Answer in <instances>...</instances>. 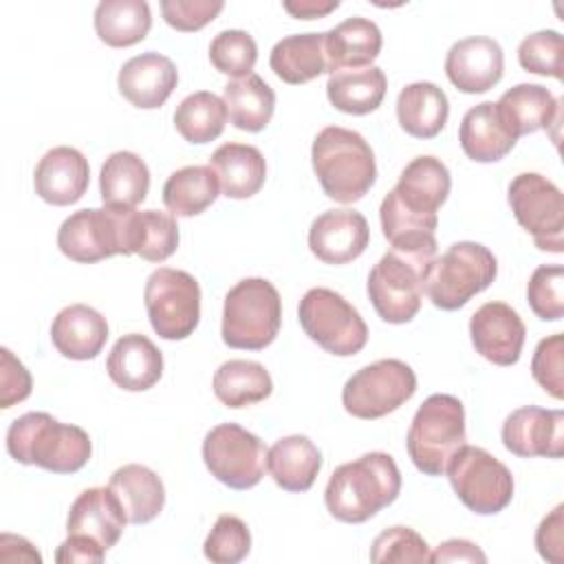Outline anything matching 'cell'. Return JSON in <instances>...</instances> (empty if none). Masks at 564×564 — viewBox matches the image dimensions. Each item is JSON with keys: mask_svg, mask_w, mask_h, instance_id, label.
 I'll list each match as a JSON object with an SVG mask.
<instances>
[{"mask_svg": "<svg viewBox=\"0 0 564 564\" xmlns=\"http://www.w3.org/2000/svg\"><path fill=\"white\" fill-rule=\"evenodd\" d=\"M401 494V471L386 452H368L339 465L326 485L328 513L348 524H361L392 505Z\"/></svg>", "mask_w": 564, "mask_h": 564, "instance_id": "cell-1", "label": "cell"}, {"mask_svg": "<svg viewBox=\"0 0 564 564\" xmlns=\"http://www.w3.org/2000/svg\"><path fill=\"white\" fill-rule=\"evenodd\" d=\"M7 452L22 465L75 474L90 460L93 443L79 425L59 423L48 412H26L9 425Z\"/></svg>", "mask_w": 564, "mask_h": 564, "instance_id": "cell-2", "label": "cell"}, {"mask_svg": "<svg viewBox=\"0 0 564 564\" xmlns=\"http://www.w3.org/2000/svg\"><path fill=\"white\" fill-rule=\"evenodd\" d=\"M313 172L324 194L337 203L361 200L377 181V163L370 143L355 130L326 126L311 145Z\"/></svg>", "mask_w": 564, "mask_h": 564, "instance_id": "cell-3", "label": "cell"}, {"mask_svg": "<svg viewBox=\"0 0 564 564\" xmlns=\"http://www.w3.org/2000/svg\"><path fill=\"white\" fill-rule=\"evenodd\" d=\"M434 258L436 247H390V251L370 269L366 291L372 308L383 322L408 324L416 317L425 293V275Z\"/></svg>", "mask_w": 564, "mask_h": 564, "instance_id": "cell-4", "label": "cell"}, {"mask_svg": "<svg viewBox=\"0 0 564 564\" xmlns=\"http://www.w3.org/2000/svg\"><path fill=\"white\" fill-rule=\"evenodd\" d=\"M465 408L452 394H430L416 410L405 449L425 476H443L449 458L465 445Z\"/></svg>", "mask_w": 564, "mask_h": 564, "instance_id": "cell-5", "label": "cell"}, {"mask_svg": "<svg viewBox=\"0 0 564 564\" xmlns=\"http://www.w3.org/2000/svg\"><path fill=\"white\" fill-rule=\"evenodd\" d=\"M282 300L264 278H245L231 286L223 304L220 335L229 348L262 350L280 333Z\"/></svg>", "mask_w": 564, "mask_h": 564, "instance_id": "cell-6", "label": "cell"}, {"mask_svg": "<svg viewBox=\"0 0 564 564\" xmlns=\"http://www.w3.org/2000/svg\"><path fill=\"white\" fill-rule=\"evenodd\" d=\"M498 275L496 256L480 242L460 240L436 256L425 275V295L441 311H456Z\"/></svg>", "mask_w": 564, "mask_h": 564, "instance_id": "cell-7", "label": "cell"}, {"mask_svg": "<svg viewBox=\"0 0 564 564\" xmlns=\"http://www.w3.org/2000/svg\"><path fill=\"white\" fill-rule=\"evenodd\" d=\"M137 209L90 207L70 214L57 231L59 251L79 264L112 256H132V223Z\"/></svg>", "mask_w": 564, "mask_h": 564, "instance_id": "cell-8", "label": "cell"}, {"mask_svg": "<svg viewBox=\"0 0 564 564\" xmlns=\"http://www.w3.org/2000/svg\"><path fill=\"white\" fill-rule=\"evenodd\" d=\"M302 330L330 355H357L368 341V326L359 311L326 286L308 289L297 306Z\"/></svg>", "mask_w": 564, "mask_h": 564, "instance_id": "cell-9", "label": "cell"}, {"mask_svg": "<svg viewBox=\"0 0 564 564\" xmlns=\"http://www.w3.org/2000/svg\"><path fill=\"white\" fill-rule=\"evenodd\" d=\"M458 500L478 516L500 513L513 498V476L505 463L476 445H463L445 467Z\"/></svg>", "mask_w": 564, "mask_h": 564, "instance_id": "cell-10", "label": "cell"}, {"mask_svg": "<svg viewBox=\"0 0 564 564\" xmlns=\"http://www.w3.org/2000/svg\"><path fill=\"white\" fill-rule=\"evenodd\" d=\"M143 302L154 333L167 341L189 337L200 319V286L194 275L172 267L150 273Z\"/></svg>", "mask_w": 564, "mask_h": 564, "instance_id": "cell-11", "label": "cell"}, {"mask_svg": "<svg viewBox=\"0 0 564 564\" xmlns=\"http://www.w3.org/2000/svg\"><path fill=\"white\" fill-rule=\"evenodd\" d=\"M416 392V375L401 359H379L359 368L341 390L344 410L364 421L399 410Z\"/></svg>", "mask_w": 564, "mask_h": 564, "instance_id": "cell-12", "label": "cell"}, {"mask_svg": "<svg viewBox=\"0 0 564 564\" xmlns=\"http://www.w3.org/2000/svg\"><path fill=\"white\" fill-rule=\"evenodd\" d=\"M507 200L538 249L564 251V196L553 181L538 172H522L509 183Z\"/></svg>", "mask_w": 564, "mask_h": 564, "instance_id": "cell-13", "label": "cell"}, {"mask_svg": "<svg viewBox=\"0 0 564 564\" xmlns=\"http://www.w3.org/2000/svg\"><path fill=\"white\" fill-rule=\"evenodd\" d=\"M269 449L238 423H220L203 438V460L209 474L229 489L256 487L267 469Z\"/></svg>", "mask_w": 564, "mask_h": 564, "instance_id": "cell-14", "label": "cell"}, {"mask_svg": "<svg viewBox=\"0 0 564 564\" xmlns=\"http://www.w3.org/2000/svg\"><path fill=\"white\" fill-rule=\"evenodd\" d=\"M502 445L520 458H562L564 412L524 405L513 410L502 423Z\"/></svg>", "mask_w": 564, "mask_h": 564, "instance_id": "cell-15", "label": "cell"}, {"mask_svg": "<svg viewBox=\"0 0 564 564\" xmlns=\"http://www.w3.org/2000/svg\"><path fill=\"white\" fill-rule=\"evenodd\" d=\"M469 337L480 357L496 366H513L520 359L527 326L516 308L505 302H487L469 319Z\"/></svg>", "mask_w": 564, "mask_h": 564, "instance_id": "cell-16", "label": "cell"}, {"mask_svg": "<svg viewBox=\"0 0 564 564\" xmlns=\"http://www.w3.org/2000/svg\"><path fill=\"white\" fill-rule=\"evenodd\" d=\"M505 73V55L496 40L485 35L465 37L452 44L445 55V75L465 95H480L494 88Z\"/></svg>", "mask_w": 564, "mask_h": 564, "instance_id": "cell-17", "label": "cell"}, {"mask_svg": "<svg viewBox=\"0 0 564 564\" xmlns=\"http://www.w3.org/2000/svg\"><path fill=\"white\" fill-rule=\"evenodd\" d=\"M368 242V220L355 209H328L308 229V249L324 264H348L366 251Z\"/></svg>", "mask_w": 564, "mask_h": 564, "instance_id": "cell-18", "label": "cell"}, {"mask_svg": "<svg viewBox=\"0 0 564 564\" xmlns=\"http://www.w3.org/2000/svg\"><path fill=\"white\" fill-rule=\"evenodd\" d=\"M449 189L452 176L445 163L436 156L421 154L403 167L390 194L412 216L438 218L436 212L447 200Z\"/></svg>", "mask_w": 564, "mask_h": 564, "instance_id": "cell-19", "label": "cell"}, {"mask_svg": "<svg viewBox=\"0 0 564 564\" xmlns=\"http://www.w3.org/2000/svg\"><path fill=\"white\" fill-rule=\"evenodd\" d=\"M90 181V165L86 156L70 148V145H57L48 150L35 165L33 172V185L35 194L55 207H66L77 203Z\"/></svg>", "mask_w": 564, "mask_h": 564, "instance_id": "cell-20", "label": "cell"}, {"mask_svg": "<svg viewBox=\"0 0 564 564\" xmlns=\"http://www.w3.org/2000/svg\"><path fill=\"white\" fill-rule=\"evenodd\" d=\"M128 524L126 511L110 487L84 489L70 505L66 533L84 535L104 551L112 549Z\"/></svg>", "mask_w": 564, "mask_h": 564, "instance_id": "cell-21", "label": "cell"}, {"mask_svg": "<svg viewBox=\"0 0 564 564\" xmlns=\"http://www.w3.org/2000/svg\"><path fill=\"white\" fill-rule=\"evenodd\" d=\"M178 84V70L174 62L161 53L148 51L130 57L117 75L119 93L143 110L159 108L167 101Z\"/></svg>", "mask_w": 564, "mask_h": 564, "instance_id": "cell-22", "label": "cell"}, {"mask_svg": "<svg viewBox=\"0 0 564 564\" xmlns=\"http://www.w3.org/2000/svg\"><path fill=\"white\" fill-rule=\"evenodd\" d=\"M108 377L128 392H143L159 383L163 375V355L141 333H128L115 341L106 359Z\"/></svg>", "mask_w": 564, "mask_h": 564, "instance_id": "cell-23", "label": "cell"}, {"mask_svg": "<svg viewBox=\"0 0 564 564\" xmlns=\"http://www.w3.org/2000/svg\"><path fill=\"white\" fill-rule=\"evenodd\" d=\"M108 339L106 317L88 304H70L62 308L51 324V341L66 359H95Z\"/></svg>", "mask_w": 564, "mask_h": 564, "instance_id": "cell-24", "label": "cell"}, {"mask_svg": "<svg viewBox=\"0 0 564 564\" xmlns=\"http://www.w3.org/2000/svg\"><path fill=\"white\" fill-rule=\"evenodd\" d=\"M562 99L540 84H518L496 101L498 117L513 139L546 130L560 119Z\"/></svg>", "mask_w": 564, "mask_h": 564, "instance_id": "cell-25", "label": "cell"}, {"mask_svg": "<svg viewBox=\"0 0 564 564\" xmlns=\"http://www.w3.org/2000/svg\"><path fill=\"white\" fill-rule=\"evenodd\" d=\"M220 192L227 198L245 200L258 194L267 178V161L256 145L223 143L209 159Z\"/></svg>", "mask_w": 564, "mask_h": 564, "instance_id": "cell-26", "label": "cell"}, {"mask_svg": "<svg viewBox=\"0 0 564 564\" xmlns=\"http://www.w3.org/2000/svg\"><path fill=\"white\" fill-rule=\"evenodd\" d=\"M383 46L379 26L361 15L339 22L335 29L326 31V73L339 68H364L372 66Z\"/></svg>", "mask_w": 564, "mask_h": 564, "instance_id": "cell-27", "label": "cell"}, {"mask_svg": "<svg viewBox=\"0 0 564 564\" xmlns=\"http://www.w3.org/2000/svg\"><path fill=\"white\" fill-rule=\"evenodd\" d=\"M267 469L284 491H308L322 469V452L304 434L282 436L269 447Z\"/></svg>", "mask_w": 564, "mask_h": 564, "instance_id": "cell-28", "label": "cell"}, {"mask_svg": "<svg viewBox=\"0 0 564 564\" xmlns=\"http://www.w3.org/2000/svg\"><path fill=\"white\" fill-rule=\"evenodd\" d=\"M108 487L119 498L130 524H145L163 511V480L145 465L130 463L115 469Z\"/></svg>", "mask_w": 564, "mask_h": 564, "instance_id": "cell-29", "label": "cell"}, {"mask_svg": "<svg viewBox=\"0 0 564 564\" xmlns=\"http://www.w3.org/2000/svg\"><path fill=\"white\" fill-rule=\"evenodd\" d=\"M449 101L432 82H412L397 97L399 126L414 139H434L447 123Z\"/></svg>", "mask_w": 564, "mask_h": 564, "instance_id": "cell-30", "label": "cell"}, {"mask_svg": "<svg viewBox=\"0 0 564 564\" xmlns=\"http://www.w3.org/2000/svg\"><path fill=\"white\" fill-rule=\"evenodd\" d=\"M458 141L471 161L496 163L513 150L518 139H513L502 126L496 104L482 101L465 112L458 128Z\"/></svg>", "mask_w": 564, "mask_h": 564, "instance_id": "cell-31", "label": "cell"}, {"mask_svg": "<svg viewBox=\"0 0 564 564\" xmlns=\"http://www.w3.org/2000/svg\"><path fill=\"white\" fill-rule=\"evenodd\" d=\"M388 90L386 73L379 66L364 68H339L328 75L326 95L328 101L346 115L375 112Z\"/></svg>", "mask_w": 564, "mask_h": 564, "instance_id": "cell-32", "label": "cell"}, {"mask_svg": "<svg viewBox=\"0 0 564 564\" xmlns=\"http://www.w3.org/2000/svg\"><path fill=\"white\" fill-rule=\"evenodd\" d=\"M150 189V170L145 161L128 150L112 152L99 172V194L106 207L134 209Z\"/></svg>", "mask_w": 564, "mask_h": 564, "instance_id": "cell-33", "label": "cell"}, {"mask_svg": "<svg viewBox=\"0 0 564 564\" xmlns=\"http://www.w3.org/2000/svg\"><path fill=\"white\" fill-rule=\"evenodd\" d=\"M326 33L286 35L271 48L269 66L286 84H306L326 73Z\"/></svg>", "mask_w": 564, "mask_h": 564, "instance_id": "cell-34", "label": "cell"}, {"mask_svg": "<svg viewBox=\"0 0 564 564\" xmlns=\"http://www.w3.org/2000/svg\"><path fill=\"white\" fill-rule=\"evenodd\" d=\"M223 101L229 121L245 132H260L269 126L275 110L273 88L256 73L225 84Z\"/></svg>", "mask_w": 564, "mask_h": 564, "instance_id": "cell-35", "label": "cell"}, {"mask_svg": "<svg viewBox=\"0 0 564 564\" xmlns=\"http://www.w3.org/2000/svg\"><path fill=\"white\" fill-rule=\"evenodd\" d=\"M214 394L216 399L234 410L260 403L271 397L273 379L269 370L249 359H229L214 372Z\"/></svg>", "mask_w": 564, "mask_h": 564, "instance_id": "cell-36", "label": "cell"}, {"mask_svg": "<svg viewBox=\"0 0 564 564\" xmlns=\"http://www.w3.org/2000/svg\"><path fill=\"white\" fill-rule=\"evenodd\" d=\"M93 22L97 37L104 44L126 48L145 40L152 26V13L145 0H101Z\"/></svg>", "mask_w": 564, "mask_h": 564, "instance_id": "cell-37", "label": "cell"}, {"mask_svg": "<svg viewBox=\"0 0 564 564\" xmlns=\"http://www.w3.org/2000/svg\"><path fill=\"white\" fill-rule=\"evenodd\" d=\"M220 185L209 165H185L172 172L163 185V205L172 216L192 218L203 214L216 198Z\"/></svg>", "mask_w": 564, "mask_h": 564, "instance_id": "cell-38", "label": "cell"}, {"mask_svg": "<svg viewBox=\"0 0 564 564\" xmlns=\"http://www.w3.org/2000/svg\"><path fill=\"white\" fill-rule=\"evenodd\" d=\"M225 101L209 90L187 95L174 110V128L187 143L200 145L218 139L225 130Z\"/></svg>", "mask_w": 564, "mask_h": 564, "instance_id": "cell-39", "label": "cell"}, {"mask_svg": "<svg viewBox=\"0 0 564 564\" xmlns=\"http://www.w3.org/2000/svg\"><path fill=\"white\" fill-rule=\"evenodd\" d=\"M178 247V225L170 212L143 209L132 223V253L148 262L167 260Z\"/></svg>", "mask_w": 564, "mask_h": 564, "instance_id": "cell-40", "label": "cell"}, {"mask_svg": "<svg viewBox=\"0 0 564 564\" xmlns=\"http://www.w3.org/2000/svg\"><path fill=\"white\" fill-rule=\"evenodd\" d=\"M256 59H258V44L242 29L220 31L209 44L212 66L218 73L229 75L234 79H242L251 75Z\"/></svg>", "mask_w": 564, "mask_h": 564, "instance_id": "cell-41", "label": "cell"}, {"mask_svg": "<svg viewBox=\"0 0 564 564\" xmlns=\"http://www.w3.org/2000/svg\"><path fill=\"white\" fill-rule=\"evenodd\" d=\"M251 551L249 527L231 513L218 516L212 531L205 538L203 553L214 564H236Z\"/></svg>", "mask_w": 564, "mask_h": 564, "instance_id": "cell-42", "label": "cell"}, {"mask_svg": "<svg viewBox=\"0 0 564 564\" xmlns=\"http://www.w3.org/2000/svg\"><path fill=\"white\" fill-rule=\"evenodd\" d=\"M518 62L535 75L564 77V40L557 31L544 29L527 35L518 46Z\"/></svg>", "mask_w": 564, "mask_h": 564, "instance_id": "cell-43", "label": "cell"}, {"mask_svg": "<svg viewBox=\"0 0 564 564\" xmlns=\"http://www.w3.org/2000/svg\"><path fill=\"white\" fill-rule=\"evenodd\" d=\"M564 269L562 264L538 267L527 284L531 311L544 322H557L564 315Z\"/></svg>", "mask_w": 564, "mask_h": 564, "instance_id": "cell-44", "label": "cell"}, {"mask_svg": "<svg viewBox=\"0 0 564 564\" xmlns=\"http://www.w3.org/2000/svg\"><path fill=\"white\" fill-rule=\"evenodd\" d=\"M370 562H375V564L430 562V546L414 529L390 527V529H383L372 540Z\"/></svg>", "mask_w": 564, "mask_h": 564, "instance_id": "cell-45", "label": "cell"}, {"mask_svg": "<svg viewBox=\"0 0 564 564\" xmlns=\"http://www.w3.org/2000/svg\"><path fill=\"white\" fill-rule=\"evenodd\" d=\"M533 379L553 397H564V337L562 333L540 339L531 359Z\"/></svg>", "mask_w": 564, "mask_h": 564, "instance_id": "cell-46", "label": "cell"}, {"mask_svg": "<svg viewBox=\"0 0 564 564\" xmlns=\"http://www.w3.org/2000/svg\"><path fill=\"white\" fill-rule=\"evenodd\" d=\"M225 9L223 0H161L163 20L183 33L200 31Z\"/></svg>", "mask_w": 564, "mask_h": 564, "instance_id": "cell-47", "label": "cell"}, {"mask_svg": "<svg viewBox=\"0 0 564 564\" xmlns=\"http://www.w3.org/2000/svg\"><path fill=\"white\" fill-rule=\"evenodd\" d=\"M31 372L9 348H0V408L7 410L24 401L31 394Z\"/></svg>", "mask_w": 564, "mask_h": 564, "instance_id": "cell-48", "label": "cell"}, {"mask_svg": "<svg viewBox=\"0 0 564 564\" xmlns=\"http://www.w3.org/2000/svg\"><path fill=\"white\" fill-rule=\"evenodd\" d=\"M562 513H564V507L557 505L538 527L535 531V546H538V553L553 562V564H560L562 562V546H564V522H562Z\"/></svg>", "mask_w": 564, "mask_h": 564, "instance_id": "cell-49", "label": "cell"}, {"mask_svg": "<svg viewBox=\"0 0 564 564\" xmlns=\"http://www.w3.org/2000/svg\"><path fill=\"white\" fill-rule=\"evenodd\" d=\"M106 551L84 538V535H68L55 551V562L59 564H99L104 560Z\"/></svg>", "mask_w": 564, "mask_h": 564, "instance_id": "cell-50", "label": "cell"}, {"mask_svg": "<svg viewBox=\"0 0 564 564\" xmlns=\"http://www.w3.org/2000/svg\"><path fill=\"white\" fill-rule=\"evenodd\" d=\"M430 562H487V555L469 540L452 538L430 553Z\"/></svg>", "mask_w": 564, "mask_h": 564, "instance_id": "cell-51", "label": "cell"}, {"mask_svg": "<svg viewBox=\"0 0 564 564\" xmlns=\"http://www.w3.org/2000/svg\"><path fill=\"white\" fill-rule=\"evenodd\" d=\"M282 7L286 13H291L297 20H313V18L328 15L339 7V2L337 0H284Z\"/></svg>", "mask_w": 564, "mask_h": 564, "instance_id": "cell-52", "label": "cell"}]
</instances>
